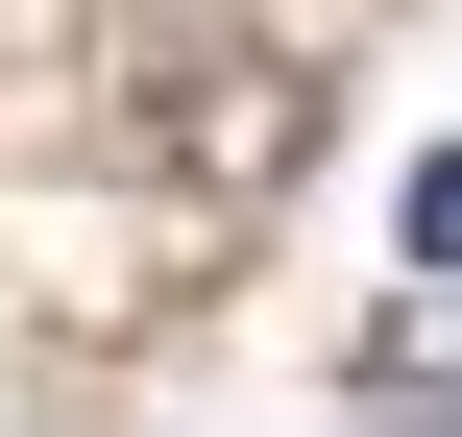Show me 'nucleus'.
I'll return each instance as SVG.
<instances>
[{
	"label": "nucleus",
	"instance_id": "obj_1",
	"mask_svg": "<svg viewBox=\"0 0 462 437\" xmlns=\"http://www.w3.org/2000/svg\"><path fill=\"white\" fill-rule=\"evenodd\" d=\"M414 268H462V146H439V170H414Z\"/></svg>",
	"mask_w": 462,
	"mask_h": 437
}]
</instances>
